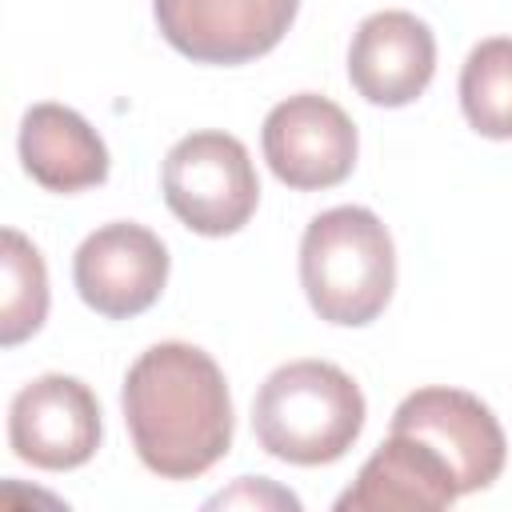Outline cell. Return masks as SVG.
I'll return each instance as SVG.
<instances>
[{"instance_id":"ba28073f","label":"cell","mask_w":512,"mask_h":512,"mask_svg":"<svg viewBox=\"0 0 512 512\" xmlns=\"http://www.w3.org/2000/svg\"><path fill=\"white\" fill-rule=\"evenodd\" d=\"M80 300L104 320H132L148 312L168 284L164 240L132 220H112L84 236L72 260Z\"/></svg>"},{"instance_id":"8992f818","label":"cell","mask_w":512,"mask_h":512,"mask_svg":"<svg viewBox=\"0 0 512 512\" xmlns=\"http://www.w3.org/2000/svg\"><path fill=\"white\" fill-rule=\"evenodd\" d=\"M300 0H152L160 36L196 64H248L292 28Z\"/></svg>"},{"instance_id":"4fadbf2b","label":"cell","mask_w":512,"mask_h":512,"mask_svg":"<svg viewBox=\"0 0 512 512\" xmlns=\"http://www.w3.org/2000/svg\"><path fill=\"white\" fill-rule=\"evenodd\" d=\"M464 120L488 140H512V36L480 40L460 68Z\"/></svg>"},{"instance_id":"6da1fadb","label":"cell","mask_w":512,"mask_h":512,"mask_svg":"<svg viewBox=\"0 0 512 512\" xmlns=\"http://www.w3.org/2000/svg\"><path fill=\"white\" fill-rule=\"evenodd\" d=\"M120 404L140 464L160 480L204 476L232 448L228 380L196 344L164 340L140 352Z\"/></svg>"},{"instance_id":"9c48e42d","label":"cell","mask_w":512,"mask_h":512,"mask_svg":"<svg viewBox=\"0 0 512 512\" xmlns=\"http://www.w3.org/2000/svg\"><path fill=\"white\" fill-rule=\"evenodd\" d=\"M8 444L24 464L44 472H68L88 464L100 448L96 392L64 372L36 376L12 396Z\"/></svg>"},{"instance_id":"52a82bcc","label":"cell","mask_w":512,"mask_h":512,"mask_svg":"<svg viewBox=\"0 0 512 512\" xmlns=\"http://www.w3.org/2000/svg\"><path fill=\"white\" fill-rule=\"evenodd\" d=\"M264 160L272 176L296 192L336 188L356 168V124L316 92H296L264 116Z\"/></svg>"},{"instance_id":"3957f363","label":"cell","mask_w":512,"mask_h":512,"mask_svg":"<svg viewBox=\"0 0 512 512\" xmlns=\"http://www.w3.org/2000/svg\"><path fill=\"white\" fill-rule=\"evenodd\" d=\"M360 384L328 360L280 364L252 400V432L276 460L316 468L340 460L364 432Z\"/></svg>"},{"instance_id":"5bb4252c","label":"cell","mask_w":512,"mask_h":512,"mask_svg":"<svg viewBox=\"0 0 512 512\" xmlns=\"http://www.w3.org/2000/svg\"><path fill=\"white\" fill-rule=\"evenodd\" d=\"M0 268H4V292H0V344L16 348L20 340L36 336L48 316V268L44 256L28 236L16 228H4L0 236Z\"/></svg>"},{"instance_id":"30bf717a","label":"cell","mask_w":512,"mask_h":512,"mask_svg":"<svg viewBox=\"0 0 512 512\" xmlns=\"http://www.w3.org/2000/svg\"><path fill=\"white\" fill-rule=\"evenodd\" d=\"M436 36L432 28L404 12L384 8L360 20L348 44V80L376 108H404L432 84Z\"/></svg>"},{"instance_id":"8fae6325","label":"cell","mask_w":512,"mask_h":512,"mask_svg":"<svg viewBox=\"0 0 512 512\" xmlns=\"http://www.w3.org/2000/svg\"><path fill=\"white\" fill-rule=\"evenodd\" d=\"M456 496L460 484L448 460L432 444L392 432L340 492L336 512H440Z\"/></svg>"},{"instance_id":"7a4b0ae2","label":"cell","mask_w":512,"mask_h":512,"mask_svg":"<svg viewBox=\"0 0 512 512\" xmlns=\"http://www.w3.org/2000/svg\"><path fill=\"white\" fill-rule=\"evenodd\" d=\"M300 284L312 312L340 328L372 324L396 288V244L372 208L340 204L304 228Z\"/></svg>"},{"instance_id":"7c38bea8","label":"cell","mask_w":512,"mask_h":512,"mask_svg":"<svg viewBox=\"0 0 512 512\" xmlns=\"http://www.w3.org/2000/svg\"><path fill=\"white\" fill-rule=\"evenodd\" d=\"M20 164L48 192H84L108 180V148L96 128L64 104H32L20 120Z\"/></svg>"},{"instance_id":"5b68a950","label":"cell","mask_w":512,"mask_h":512,"mask_svg":"<svg viewBox=\"0 0 512 512\" xmlns=\"http://www.w3.org/2000/svg\"><path fill=\"white\" fill-rule=\"evenodd\" d=\"M392 432L432 444L456 472L460 496L488 488L508 460V440L492 408L464 388H416L392 412Z\"/></svg>"},{"instance_id":"9a60e30c","label":"cell","mask_w":512,"mask_h":512,"mask_svg":"<svg viewBox=\"0 0 512 512\" xmlns=\"http://www.w3.org/2000/svg\"><path fill=\"white\" fill-rule=\"evenodd\" d=\"M216 504H276V508H300V500L292 496V492H284V488H276V484H268L264 476H244L232 492H220V496H212L208 500V508H216Z\"/></svg>"},{"instance_id":"277c9868","label":"cell","mask_w":512,"mask_h":512,"mask_svg":"<svg viewBox=\"0 0 512 512\" xmlns=\"http://www.w3.org/2000/svg\"><path fill=\"white\" fill-rule=\"evenodd\" d=\"M160 188L172 216L200 236L240 232L260 204V180L248 148L216 128L192 132L168 148Z\"/></svg>"}]
</instances>
